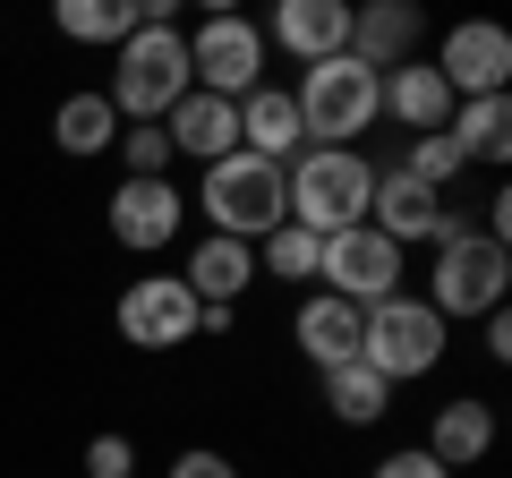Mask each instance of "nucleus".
<instances>
[{
	"instance_id": "nucleus-32",
	"label": "nucleus",
	"mask_w": 512,
	"mask_h": 478,
	"mask_svg": "<svg viewBox=\"0 0 512 478\" xmlns=\"http://www.w3.org/2000/svg\"><path fill=\"white\" fill-rule=\"evenodd\" d=\"M239 333V308H197V342H231Z\"/></svg>"
},
{
	"instance_id": "nucleus-24",
	"label": "nucleus",
	"mask_w": 512,
	"mask_h": 478,
	"mask_svg": "<svg viewBox=\"0 0 512 478\" xmlns=\"http://www.w3.org/2000/svg\"><path fill=\"white\" fill-rule=\"evenodd\" d=\"M256 274H265V282H291V291H316V274H325V239L299 231V222H282V231L256 239Z\"/></svg>"
},
{
	"instance_id": "nucleus-20",
	"label": "nucleus",
	"mask_w": 512,
	"mask_h": 478,
	"mask_svg": "<svg viewBox=\"0 0 512 478\" xmlns=\"http://www.w3.org/2000/svg\"><path fill=\"white\" fill-rule=\"evenodd\" d=\"M188 291H197V308H239V299L256 291V248L248 239H214L205 231L197 248H188Z\"/></svg>"
},
{
	"instance_id": "nucleus-14",
	"label": "nucleus",
	"mask_w": 512,
	"mask_h": 478,
	"mask_svg": "<svg viewBox=\"0 0 512 478\" xmlns=\"http://www.w3.org/2000/svg\"><path fill=\"white\" fill-rule=\"evenodd\" d=\"M376 120H393L402 137H436V129H453V86L436 77V60H427V52L376 77Z\"/></svg>"
},
{
	"instance_id": "nucleus-30",
	"label": "nucleus",
	"mask_w": 512,
	"mask_h": 478,
	"mask_svg": "<svg viewBox=\"0 0 512 478\" xmlns=\"http://www.w3.org/2000/svg\"><path fill=\"white\" fill-rule=\"evenodd\" d=\"M163 478H239V461H231V453H214V444H180Z\"/></svg>"
},
{
	"instance_id": "nucleus-2",
	"label": "nucleus",
	"mask_w": 512,
	"mask_h": 478,
	"mask_svg": "<svg viewBox=\"0 0 512 478\" xmlns=\"http://www.w3.org/2000/svg\"><path fill=\"white\" fill-rule=\"evenodd\" d=\"M367 197H376V163L359 146H308L282 163V205H291L299 231L333 239V231H359Z\"/></svg>"
},
{
	"instance_id": "nucleus-27",
	"label": "nucleus",
	"mask_w": 512,
	"mask_h": 478,
	"mask_svg": "<svg viewBox=\"0 0 512 478\" xmlns=\"http://www.w3.org/2000/svg\"><path fill=\"white\" fill-rule=\"evenodd\" d=\"M393 171H410V180H427L436 197H453V180H461L470 163H461V146H453V137L436 129V137H410V146L393 154Z\"/></svg>"
},
{
	"instance_id": "nucleus-31",
	"label": "nucleus",
	"mask_w": 512,
	"mask_h": 478,
	"mask_svg": "<svg viewBox=\"0 0 512 478\" xmlns=\"http://www.w3.org/2000/svg\"><path fill=\"white\" fill-rule=\"evenodd\" d=\"M478 350H487L495 368L512 359V308H487V316H478Z\"/></svg>"
},
{
	"instance_id": "nucleus-13",
	"label": "nucleus",
	"mask_w": 512,
	"mask_h": 478,
	"mask_svg": "<svg viewBox=\"0 0 512 478\" xmlns=\"http://www.w3.org/2000/svg\"><path fill=\"white\" fill-rule=\"evenodd\" d=\"M256 26H265V52L299 60V69L350 52V0H274V18H256Z\"/></svg>"
},
{
	"instance_id": "nucleus-6",
	"label": "nucleus",
	"mask_w": 512,
	"mask_h": 478,
	"mask_svg": "<svg viewBox=\"0 0 512 478\" xmlns=\"http://www.w3.org/2000/svg\"><path fill=\"white\" fill-rule=\"evenodd\" d=\"M291 103H299V137H308V146H359V137L376 129V69L350 60V52H333V60H316V69H299Z\"/></svg>"
},
{
	"instance_id": "nucleus-3",
	"label": "nucleus",
	"mask_w": 512,
	"mask_h": 478,
	"mask_svg": "<svg viewBox=\"0 0 512 478\" xmlns=\"http://www.w3.org/2000/svg\"><path fill=\"white\" fill-rule=\"evenodd\" d=\"M188 94H197V77H188V35H180V26L146 18L120 52H111L103 103L120 111V129H137V120H171V103H188Z\"/></svg>"
},
{
	"instance_id": "nucleus-12",
	"label": "nucleus",
	"mask_w": 512,
	"mask_h": 478,
	"mask_svg": "<svg viewBox=\"0 0 512 478\" xmlns=\"http://www.w3.org/2000/svg\"><path fill=\"white\" fill-rule=\"evenodd\" d=\"M461 205L453 197H436L427 180H410V171H393V163H376V197H367V231H384L393 248H436L444 239V222H453Z\"/></svg>"
},
{
	"instance_id": "nucleus-29",
	"label": "nucleus",
	"mask_w": 512,
	"mask_h": 478,
	"mask_svg": "<svg viewBox=\"0 0 512 478\" xmlns=\"http://www.w3.org/2000/svg\"><path fill=\"white\" fill-rule=\"evenodd\" d=\"M367 478H453V470H444V461L427 453V444H393V453H384Z\"/></svg>"
},
{
	"instance_id": "nucleus-4",
	"label": "nucleus",
	"mask_w": 512,
	"mask_h": 478,
	"mask_svg": "<svg viewBox=\"0 0 512 478\" xmlns=\"http://www.w3.org/2000/svg\"><path fill=\"white\" fill-rule=\"evenodd\" d=\"M444 350H453V325H444L419 291H393V299H376V308L359 316V368H376L393 393L419 385V376H436Z\"/></svg>"
},
{
	"instance_id": "nucleus-18",
	"label": "nucleus",
	"mask_w": 512,
	"mask_h": 478,
	"mask_svg": "<svg viewBox=\"0 0 512 478\" xmlns=\"http://www.w3.org/2000/svg\"><path fill=\"white\" fill-rule=\"evenodd\" d=\"M239 154H256V163H291V154H308V137H299V103L282 77H265L256 94H239Z\"/></svg>"
},
{
	"instance_id": "nucleus-8",
	"label": "nucleus",
	"mask_w": 512,
	"mask_h": 478,
	"mask_svg": "<svg viewBox=\"0 0 512 478\" xmlns=\"http://www.w3.org/2000/svg\"><path fill=\"white\" fill-rule=\"evenodd\" d=\"M111 325H120L128 350H188L197 342V291L180 274H137L111 299Z\"/></svg>"
},
{
	"instance_id": "nucleus-25",
	"label": "nucleus",
	"mask_w": 512,
	"mask_h": 478,
	"mask_svg": "<svg viewBox=\"0 0 512 478\" xmlns=\"http://www.w3.org/2000/svg\"><path fill=\"white\" fill-rule=\"evenodd\" d=\"M316 385H325V410H333V427H376L384 410H393V385H384L376 368H359V359H350V368H325Z\"/></svg>"
},
{
	"instance_id": "nucleus-23",
	"label": "nucleus",
	"mask_w": 512,
	"mask_h": 478,
	"mask_svg": "<svg viewBox=\"0 0 512 478\" xmlns=\"http://www.w3.org/2000/svg\"><path fill=\"white\" fill-rule=\"evenodd\" d=\"M461 146V163L470 171H504L512 163V94H478V103H453V129H444Z\"/></svg>"
},
{
	"instance_id": "nucleus-5",
	"label": "nucleus",
	"mask_w": 512,
	"mask_h": 478,
	"mask_svg": "<svg viewBox=\"0 0 512 478\" xmlns=\"http://www.w3.org/2000/svg\"><path fill=\"white\" fill-rule=\"evenodd\" d=\"M188 205L205 214L214 239H248V248L291 222V205H282V163H256V154H222V163H205Z\"/></svg>"
},
{
	"instance_id": "nucleus-11",
	"label": "nucleus",
	"mask_w": 512,
	"mask_h": 478,
	"mask_svg": "<svg viewBox=\"0 0 512 478\" xmlns=\"http://www.w3.org/2000/svg\"><path fill=\"white\" fill-rule=\"evenodd\" d=\"M103 231L120 239L128 257H163L171 239L188 231V197H180V180H120L103 197Z\"/></svg>"
},
{
	"instance_id": "nucleus-16",
	"label": "nucleus",
	"mask_w": 512,
	"mask_h": 478,
	"mask_svg": "<svg viewBox=\"0 0 512 478\" xmlns=\"http://www.w3.org/2000/svg\"><path fill=\"white\" fill-rule=\"evenodd\" d=\"M419 444H427L453 478L478 470V461L495 453V402H487V393H444V402L427 410V436H419Z\"/></svg>"
},
{
	"instance_id": "nucleus-28",
	"label": "nucleus",
	"mask_w": 512,
	"mask_h": 478,
	"mask_svg": "<svg viewBox=\"0 0 512 478\" xmlns=\"http://www.w3.org/2000/svg\"><path fill=\"white\" fill-rule=\"evenodd\" d=\"M77 470H86V478H137V436H120V427H103V436H86V453H77Z\"/></svg>"
},
{
	"instance_id": "nucleus-10",
	"label": "nucleus",
	"mask_w": 512,
	"mask_h": 478,
	"mask_svg": "<svg viewBox=\"0 0 512 478\" xmlns=\"http://www.w3.org/2000/svg\"><path fill=\"white\" fill-rule=\"evenodd\" d=\"M436 77L453 86V103H478V94H512V35L495 18H461L436 35Z\"/></svg>"
},
{
	"instance_id": "nucleus-19",
	"label": "nucleus",
	"mask_w": 512,
	"mask_h": 478,
	"mask_svg": "<svg viewBox=\"0 0 512 478\" xmlns=\"http://www.w3.org/2000/svg\"><path fill=\"white\" fill-rule=\"evenodd\" d=\"M163 137H171L180 163L205 171V163H222V154H239V103H222V94H188V103H171Z\"/></svg>"
},
{
	"instance_id": "nucleus-21",
	"label": "nucleus",
	"mask_w": 512,
	"mask_h": 478,
	"mask_svg": "<svg viewBox=\"0 0 512 478\" xmlns=\"http://www.w3.org/2000/svg\"><path fill=\"white\" fill-rule=\"evenodd\" d=\"M52 146L69 154V163H94V154L120 146V111L103 103V86H69L52 103Z\"/></svg>"
},
{
	"instance_id": "nucleus-22",
	"label": "nucleus",
	"mask_w": 512,
	"mask_h": 478,
	"mask_svg": "<svg viewBox=\"0 0 512 478\" xmlns=\"http://www.w3.org/2000/svg\"><path fill=\"white\" fill-rule=\"evenodd\" d=\"M137 26H146V0H52V35L86 52H120Z\"/></svg>"
},
{
	"instance_id": "nucleus-15",
	"label": "nucleus",
	"mask_w": 512,
	"mask_h": 478,
	"mask_svg": "<svg viewBox=\"0 0 512 478\" xmlns=\"http://www.w3.org/2000/svg\"><path fill=\"white\" fill-rule=\"evenodd\" d=\"M427 52V9L419 0H367V9H350V60H367V69H402V60Z\"/></svg>"
},
{
	"instance_id": "nucleus-7",
	"label": "nucleus",
	"mask_w": 512,
	"mask_h": 478,
	"mask_svg": "<svg viewBox=\"0 0 512 478\" xmlns=\"http://www.w3.org/2000/svg\"><path fill=\"white\" fill-rule=\"evenodd\" d=\"M188 35V77H197V94H222V103H239V94L265 86V26L239 18V9H205L197 26H180Z\"/></svg>"
},
{
	"instance_id": "nucleus-1",
	"label": "nucleus",
	"mask_w": 512,
	"mask_h": 478,
	"mask_svg": "<svg viewBox=\"0 0 512 478\" xmlns=\"http://www.w3.org/2000/svg\"><path fill=\"white\" fill-rule=\"evenodd\" d=\"M504 291H512V248H504V239H487L470 214H453V222H444V239L427 248V291L419 299L461 333V325H478L487 308H504Z\"/></svg>"
},
{
	"instance_id": "nucleus-9",
	"label": "nucleus",
	"mask_w": 512,
	"mask_h": 478,
	"mask_svg": "<svg viewBox=\"0 0 512 478\" xmlns=\"http://www.w3.org/2000/svg\"><path fill=\"white\" fill-rule=\"evenodd\" d=\"M316 291H333V299H350V308H376V299H393V291H410V257L393 248L384 231H333L325 239V274H316Z\"/></svg>"
},
{
	"instance_id": "nucleus-17",
	"label": "nucleus",
	"mask_w": 512,
	"mask_h": 478,
	"mask_svg": "<svg viewBox=\"0 0 512 478\" xmlns=\"http://www.w3.org/2000/svg\"><path fill=\"white\" fill-rule=\"evenodd\" d=\"M359 316H367V308H350V299H333V291H299V316H291L299 359H308L316 376H325V368H350V359H359Z\"/></svg>"
},
{
	"instance_id": "nucleus-26",
	"label": "nucleus",
	"mask_w": 512,
	"mask_h": 478,
	"mask_svg": "<svg viewBox=\"0 0 512 478\" xmlns=\"http://www.w3.org/2000/svg\"><path fill=\"white\" fill-rule=\"evenodd\" d=\"M120 180H171L180 171V154H171V137H163V120H137V129H120Z\"/></svg>"
}]
</instances>
